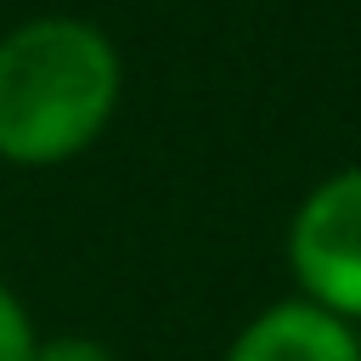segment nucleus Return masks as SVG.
I'll use <instances>...</instances> for the list:
<instances>
[{
	"mask_svg": "<svg viewBox=\"0 0 361 361\" xmlns=\"http://www.w3.org/2000/svg\"><path fill=\"white\" fill-rule=\"evenodd\" d=\"M220 361H361V333L293 293L248 316Z\"/></svg>",
	"mask_w": 361,
	"mask_h": 361,
	"instance_id": "nucleus-3",
	"label": "nucleus"
},
{
	"mask_svg": "<svg viewBox=\"0 0 361 361\" xmlns=\"http://www.w3.org/2000/svg\"><path fill=\"white\" fill-rule=\"evenodd\" d=\"M34 361H118V355L90 333H56V338L34 344Z\"/></svg>",
	"mask_w": 361,
	"mask_h": 361,
	"instance_id": "nucleus-5",
	"label": "nucleus"
},
{
	"mask_svg": "<svg viewBox=\"0 0 361 361\" xmlns=\"http://www.w3.org/2000/svg\"><path fill=\"white\" fill-rule=\"evenodd\" d=\"M124 96L118 45L85 17H28L0 34V158L56 169L102 141Z\"/></svg>",
	"mask_w": 361,
	"mask_h": 361,
	"instance_id": "nucleus-1",
	"label": "nucleus"
},
{
	"mask_svg": "<svg viewBox=\"0 0 361 361\" xmlns=\"http://www.w3.org/2000/svg\"><path fill=\"white\" fill-rule=\"evenodd\" d=\"M288 271L305 305L361 322V164L333 169L288 220Z\"/></svg>",
	"mask_w": 361,
	"mask_h": 361,
	"instance_id": "nucleus-2",
	"label": "nucleus"
},
{
	"mask_svg": "<svg viewBox=\"0 0 361 361\" xmlns=\"http://www.w3.org/2000/svg\"><path fill=\"white\" fill-rule=\"evenodd\" d=\"M34 344H39V333H34L28 305L0 282V361H34Z\"/></svg>",
	"mask_w": 361,
	"mask_h": 361,
	"instance_id": "nucleus-4",
	"label": "nucleus"
}]
</instances>
